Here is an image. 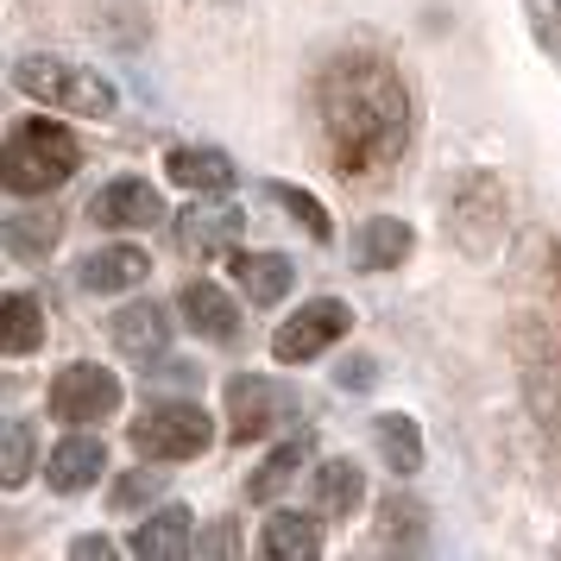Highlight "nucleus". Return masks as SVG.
<instances>
[{
	"label": "nucleus",
	"instance_id": "1",
	"mask_svg": "<svg viewBox=\"0 0 561 561\" xmlns=\"http://www.w3.org/2000/svg\"><path fill=\"white\" fill-rule=\"evenodd\" d=\"M316 121L341 178H373L398 164L410 139V95L379 57H334L316 82Z\"/></svg>",
	"mask_w": 561,
	"mask_h": 561
},
{
	"label": "nucleus",
	"instance_id": "2",
	"mask_svg": "<svg viewBox=\"0 0 561 561\" xmlns=\"http://www.w3.org/2000/svg\"><path fill=\"white\" fill-rule=\"evenodd\" d=\"M77 164H82L77 133L45 121V114L7 133V190L13 196H45V190L77 178Z\"/></svg>",
	"mask_w": 561,
	"mask_h": 561
},
{
	"label": "nucleus",
	"instance_id": "3",
	"mask_svg": "<svg viewBox=\"0 0 561 561\" xmlns=\"http://www.w3.org/2000/svg\"><path fill=\"white\" fill-rule=\"evenodd\" d=\"M13 82L26 89L32 102L57 107V114H114V89H107L95 70H82V64H64V57H26Z\"/></svg>",
	"mask_w": 561,
	"mask_h": 561
},
{
	"label": "nucleus",
	"instance_id": "4",
	"mask_svg": "<svg viewBox=\"0 0 561 561\" xmlns=\"http://www.w3.org/2000/svg\"><path fill=\"white\" fill-rule=\"evenodd\" d=\"M215 442L203 404H152L133 416V448L146 460H196Z\"/></svg>",
	"mask_w": 561,
	"mask_h": 561
},
{
	"label": "nucleus",
	"instance_id": "5",
	"mask_svg": "<svg viewBox=\"0 0 561 561\" xmlns=\"http://www.w3.org/2000/svg\"><path fill=\"white\" fill-rule=\"evenodd\" d=\"M290 410H297V398H290L278 379H259V373L228 379V435L233 442H259V435H272Z\"/></svg>",
	"mask_w": 561,
	"mask_h": 561
},
{
	"label": "nucleus",
	"instance_id": "6",
	"mask_svg": "<svg viewBox=\"0 0 561 561\" xmlns=\"http://www.w3.org/2000/svg\"><path fill=\"white\" fill-rule=\"evenodd\" d=\"M347 322H354V309H347V304H334V297H316V304H304L278 334H272V354L290 359V366H304V359L329 354L334 341L347 334Z\"/></svg>",
	"mask_w": 561,
	"mask_h": 561
},
{
	"label": "nucleus",
	"instance_id": "7",
	"mask_svg": "<svg viewBox=\"0 0 561 561\" xmlns=\"http://www.w3.org/2000/svg\"><path fill=\"white\" fill-rule=\"evenodd\" d=\"M121 410V379L107 366H64L51 379V416L64 423H102Z\"/></svg>",
	"mask_w": 561,
	"mask_h": 561
},
{
	"label": "nucleus",
	"instance_id": "8",
	"mask_svg": "<svg viewBox=\"0 0 561 561\" xmlns=\"http://www.w3.org/2000/svg\"><path fill=\"white\" fill-rule=\"evenodd\" d=\"M89 215L102 228H152L164 208H158V190L146 178H121V183H107V190H95Z\"/></svg>",
	"mask_w": 561,
	"mask_h": 561
},
{
	"label": "nucleus",
	"instance_id": "9",
	"mask_svg": "<svg viewBox=\"0 0 561 561\" xmlns=\"http://www.w3.org/2000/svg\"><path fill=\"white\" fill-rule=\"evenodd\" d=\"M178 309H183V322L203 334V341H233V334H240V309H233V297L221 290V284H208V278L183 284Z\"/></svg>",
	"mask_w": 561,
	"mask_h": 561
},
{
	"label": "nucleus",
	"instance_id": "10",
	"mask_svg": "<svg viewBox=\"0 0 561 561\" xmlns=\"http://www.w3.org/2000/svg\"><path fill=\"white\" fill-rule=\"evenodd\" d=\"M233 284L247 290V304H284L290 284H297V265L278 253H233Z\"/></svg>",
	"mask_w": 561,
	"mask_h": 561
},
{
	"label": "nucleus",
	"instance_id": "11",
	"mask_svg": "<svg viewBox=\"0 0 561 561\" xmlns=\"http://www.w3.org/2000/svg\"><path fill=\"white\" fill-rule=\"evenodd\" d=\"M164 171H171V183H183V190H196V196H221V190H233V158L215 152V146H178V152L164 158Z\"/></svg>",
	"mask_w": 561,
	"mask_h": 561
},
{
	"label": "nucleus",
	"instance_id": "12",
	"mask_svg": "<svg viewBox=\"0 0 561 561\" xmlns=\"http://www.w3.org/2000/svg\"><path fill=\"white\" fill-rule=\"evenodd\" d=\"M102 467H107L102 442H95V435H70V442H57V448H51L45 480H51L57 492H89V485L102 480Z\"/></svg>",
	"mask_w": 561,
	"mask_h": 561
},
{
	"label": "nucleus",
	"instance_id": "13",
	"mask_svg": "<svg viewBox=\"0 0 561 561\" xmlns=\"http://www.w3.org/2000/svg\"><path fill=\"white\" fill-rule=\"evenodd\" d=\"M240 228H247V215L228 203H215V208H183V221H178V240L190 247V253H221V247H233L240 240Z\"/></svg>",
	"mask_w": 561,
	"mask_h": 561
},
{
	"label": "nucleus",
	"instance_id": "14",
	"mask_svg": "<svg viewBox=\"0 0 561 561\" xmlns=\"http://www.w3.org/2000/svg\"><path fill=\"white\" fill-rule=\"evenodd\" d=\"M127 549H133V556H146V561H183V556H190V511H183V505L152 511V517L133 530Z\"/></svg>",
	"mask_w": 561,
	"mask_h": 561
},
{
	"label": "nucleus",
	"instance_id": "15",
	"mask_svg": "<svg viewBox=\"0 0 561 561\" xmlns=\"http://www.w3.org/2000/svg\"><path fill=\"white\" fill-rule=\"evenodd\" d=\"M114 341H121V354H133V359H158L164 341H171V316L158 304H127L114 316Z\"/></svg>",
	"mask_w": 561,
	"mask_h": 561
},
{
	"label": "nucleus",
	"instance_id": "16",
	"mask_svg": "<svg viewBox=\"0 0 561 561\" xmlns=\"http://www.w3.org/2000/svg\"><path fill=\"white\" fill-rule=\"evenodd\" d=\"M259 549H265L272 561H316V556H322V530H316V517L278 511V517H265V536H259Z\"/></svg>",
	"mask_w": 561,
	"mask_h": 561
},
{
	"label": "nucleus",
	"instance_id": "17",
	"mask_svg": "<svg viewBox=\"0 0 561 561\" xmlns=\"http://www.w3.org/2000/svg\"><path fill=\"white\" fill-rule=\"evenodd\" d=\"M359 499H366V473L354 460H322L316 467V511L322 517H347V511H359Z\"/></svg>",
	"mask_w": 561,
	"mask_h": 561
},
{
	"label": "nucleus",
	"instance_id": "18",
	"mask_svg": "<svg viewBox=\"0 0 561 561\" xmlns=\"http://www.w3.org/2000/svg\"><path fill=\"white\" fill-rule=\"evenodd\" d=\"M146 278V253L139 247H107V253L82 259V290H127Z\"/></svg>",
	"mask_w": 561,
	"mask_h": 561
},
{
	"label": "nucleus",
	"instance_id": "19",
	"mask_svg": "<svg viewBox=\"0 0 561 561\" xmlns=\"http://www.w3.org/2000/svg\"><path fill=\"white\" fill-rule=\"evenodd\" d=\"M404 253H410V228L398 215H373V221L359 228V265H366V272H391Z\"/></svg>",
	"mask_w": 561,
	"mask_h": 561
},
{
	"label": "nucleus",
	"instance_id": "20",
	"mask_svg": "<svg viewBox=\"0 0 561 561\" xmlns=\"http://www.w3.org/2000/svg\"><path fill=\"white\" fill-rule=\"evenodd\" d=\"M32 347H45V304L32 297V290H13L7 297V354L20 359Z\"/></svg>",
	"mask_w": 561,
	"mask_h": 561
},
{
	"label": "nucleus",
	"instance_id": "21",
	"mask_svg": "<svg viewBox=\"0 0 561 561\" xmlns=\"http://www.w3.org/2000/svg\"><path fill=\"white\" fill-rule=\"evenodd\" d=\"M373 435H379L391 473H416V467H423V435H416V423H410V416H379V423H373Z\"/></svg>",
	"mask_w": 561,
	"mask_h": 561
},
{
	"label": "nucleus",
	"instance_id": "22",
	"mask_svg": "<svg viewBox=\"0 0 561 561\" xmlns=\"http://www.w3.org/2000/svg\"><path fill=\"white\" fill-rule=\"evenodd\" d=\"M304 460H309V442L297 435V442H284V448H272V460H265V467L253 473V485H247V492H253L259 505H265V499H278L284 485L297 480V467H304Z\"/></svg>",
	"mask_w": 561,
	"mask_h": 561
},
{
	"label": "nucleus",
	"instance_id": "23",
	"mask_svg": "<svg viewBox=\"0 0 561 561\" xmlns=\"http://www.w3.org/2000/svg\"><path fill=\"white\" fill-rule=\"evenodd\" d=\"M57 247V215H7V253L32 259Z\"/></svg>",
	"mask_w": 561,
	"mask_h": 561
},
{
	"label": "nucleus",
	"instance_id": "24",
	"mask_svg": "<svg viewBox=\"0 0 561 561\" xmlns=\"http://www.w3.org/2000/svg\"><path fill=\"white\" fill-rule=\"evenodd\" d=\"M26 473H32V430H26V423H7V460H0L7 492H13V485H26Z\"/></svg>",
	"mask_w": 561,
	"mask_h": 561
},
{
	"label": "nucleus",
	"instance_id": "25",
	"mask_svg": "<svg viewBox=\"0 0 561 561\" xmlns=\"http://www.w3.org/2000/svg\"><path fill=\"white\" fill-rule=\"evenodd\" d=\"M272 196H278L290 215H304V228L316 233V240H334V228H329V215H322V203L316 196H304V190H290V183H272Z\"/></svg>",
	"mask_w": 561,
	"mask_h": 561
},
{
	"label": "nucleus",
	"instance_id": "26",
	"mask_svg": "<svg viewBox=\"0 0 561 561\" xmlns=\"http://www.w3.org/2000/svg\"><path fill=\"white\" fill-rule=\"evenodd\" d=\"M70 556H77V561H107V556H114V542H107V536H77V542H70Z\"/></svg>",
	"mask_w": 561,
	"mask_h": 561
},
{
	"label": "nucleus",
	"instance_id": "27",
	"mask_svg": "<svg viewBox=\"0 0 561 561\" xmlns=\"http://www.w3.org/2000/svg\"><path fill=\"white\" fill-rule=\"evenodd\" d=\"M373 379H379V373H373V359H347V366H341V385H354V391H366Z\"/></svg>",
	"mask_w": 561,
	"mask_h": 561
},
{
	"label": "nucleus",
	"instance_id": "28",
	"mask_svg": "<svg viewBox=\"0 0 561 561\" xmlns=\"http://www.w3.org/2000/svg\"><path fill=\"white\" fill-rule=\"evenodd\" d=\"M152 473H133V480H121V492H114V505H133V499H146V492H152Z\"/></svg>",
	"mask_w": 561,
	"mask_h": 561
}]
</instances>
